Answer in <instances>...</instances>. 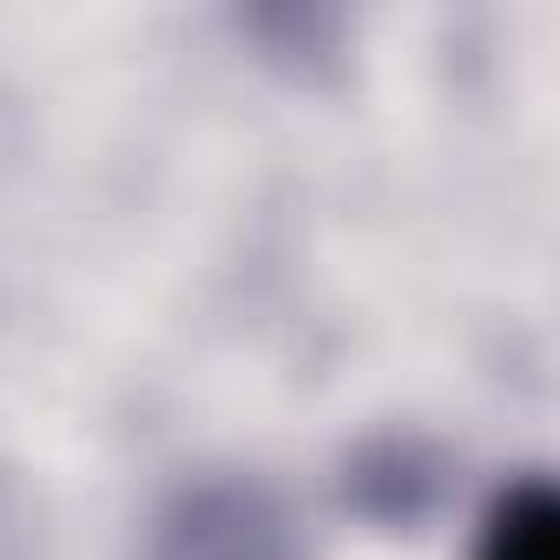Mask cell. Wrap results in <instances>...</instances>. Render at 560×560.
<instances>
[{"label":"cell","mask_w":560,"mask_h":560,"mask_svg":"<svg viewBox=\"0 0 560 560\" xmlns=\"http://www.w3.org/2000/svg\"><path fill=\"white\" fill-rule=\"evenodd\" d=\"M553 534H560V508L547 481H521L494 501L475 560H553Z\"/></svg>","instance_id":"cell-1"}]
</instances>
